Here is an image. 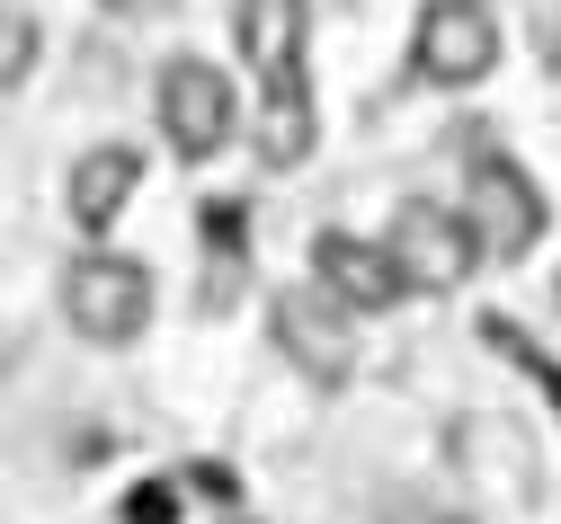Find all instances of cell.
Returning <instances> with one entry per match:
<instances>
[{"mask_svg":"<svg viewBox=\"0 0 561 524\" xmlns=\"http://www.w3.org/2000/svg\"><path fill=\"white\" fill-rule=\"evenodd\" d=\"M463 222H472L481 258H526V249L543 241V187H535L517 161L481 152V161H472V187H463Z\"/></svg>","mask_w":561,"mask_h":524,"instance_id":"5","label":"cell"},{"mask_svg":"<svg viewBox=\"0 0 561 524\" xmlns=\"http://www.w3.org/2000/svg\"><path fill=\"white\" fill-rule=\"evenodd\" d=\"M276 347L295 356V373L304 383H321V392H347V373H357V312H339L330 293L312 284V293H276Z\"/></svg>","mask_w":561,"mask_h":524,"instance_id":"6","label":"cell"},{"mask_svg":"<svg viewBox=\"0 0 561 524\" xmlns=\"http://www.w3.org/2000/svg\"><path fill=\"white\" fill-rule=\"evenodd\" d=\"M312 284L330 293L339 312H357V321H366V312H392L401 293H410L401 267H392V249H383V241H357V232H321V241H312Z\"/></svg>","mask_w":561,"mask_h":524,"instance_id":"7","label":"cell"},{"mask_svg":"<svg viewBox=\"0 0 561 524\" xmlns=\"http://www.w3.org/2000/svg\"><path fill=\"white\" fill-rule=\"evenodd\" d=\"M62 321H72L90 347H134L152 329V276L116 258V249H90L72 258V276H62Z\"/></svg>","mask_w":561,"mask_h":524,"instance_id":"1","label":"cell"},{"mask_svg":"<svg viewBox=\"0 0 561 524\" xmlns=\"http://www.w3.org/2000/svg\"><path fill=\"white\" fill-rule=\"evenodd\" d=\"M125 524H179V489L170 480H144V489L125 498Z\"/></svg>","mask_w":561,"mask_h":524,"instance_id":"13","label":"cell"},{"mask_svg":"<svg viewBox=\"0 0 561 524\" xmlns=\"http://www.w3.org/2000/svg\"><path fill=\"white\" fill-rule=\"evenodd\" d=\"M27 71H36V19H0V107H10Z\"/></svg>","mask_w":561,"mask_h":524,"instance_id":"11","label":"cell"},{"mask_svg":"<svg viewBox=\"0 0 561 524\" xmlns=\"http://www.w3.org/2000/svg\"><path fill=\"white\" fill-rule=\"evenodd\" d=\"M259 161L267 170H295V161H312V81H304V71H286V81H267V98H259Z\"/></svg>","mask_w":561,"mask_h":524,"instance_id":"10","label":"cell"},{"mask_svg":"<svg viewBox=\"0 0 561 524\" xmlns=\"http://www.w3.org/2000/svg\"><path fill=\"white\" fill-rule=\"evenodd\" d=\"M152 107H161V133H170V152H179V161H215L224 142H232V125H241L232 81H224L215 62H196V54L161 62V90H152Z\"/></svg>","mask_w":561,"mask_h":524,"instance_id":"3","label":"cell"},{"mask_svg":"<svg viewBox=\"0 0 561 524\" xmlns=\"http://www.w3.org/2000/svg\"><path fill=\"white\" fill-rule=\"evenodd\" d=\"M490 62H500V19H490L481 0H428V10H419V36H410L419 81L472 90V81H490Z\"/></svg>","mask_w":561,"mask_h":524,"instance_id":"4","label":"cell"},{"mask_svg":"<svg viewBox=\"0 0 561 524\" xmlns=\"http://www.w3.org/2000/svg\"><path fill=\"white\" fill-rule=\"evenodd\" d=\"M481 338H490V347H500V356H517V364H526V373H535V383H543V392H552V409H561V364H552V356H543V347H526V338H517V329H508V321H490V329H481Z\"/></svg>","mask_w":561,"mask_h":524,"instance_id":"12","label":"cell"},{"mask_svg":"<svg viewBox=\"0 0 561 524\" xmlns=\"http://www.w3.org/2000/svg\"><path fill=\"white\" fill-rule=\"evenodd\" d=\"M304 27H312V0H241V10H232L241 62L259 71V81H286V71H304Z\"/></svg>","mask_w":561,"mask_h":524,"instance_id":"8","label":"cell"},{"mask_svg":"<svg viewBox=\"0 0 561 524\" xmlns=\"http://www.w3.org/2000/svg\"><path fill=\"white\" fill-rule=\"evenodd\" d=\"M401 524H463V515H401Z\"/></svg>","mask_w":561,"mask_h":524,"instance_id":"15","label":"cell"},{"mask_svg":"<svg viewBox=\"0 0 561 524\" xmlns=\"http://www.w3.org/2000/svg\"><path fill=\"white\" fill-rule=\"evenodd\" d=\"M99 10H125V19H144V10H161V0H99Z\"/></svg>","mask_w":561,"mask_h":524,"instance_id":"14","label":"cell"},{"mask_svg":"<svg viewBox=\"0 0 561 524\" xmlns=\"http://www.w3.org/2000/svg\"><path fill=\"white\" fill-rule=\"evenodd\" d=\"M134 187H144V152H125V142H99V152L72 161V222L90 241L116 232V213L134 205Z\"/></svg>","mask_w":561,"mask_h":524,"instance_id":"9","label":"cell"},{"mask_svg":"<svg viewBox=\"0 0 561 524\" xmlns=\"http://www.w3.org/2000/svg\"><path fill=\"white\" fill-rule=\"evenodd\" d=\"M383 249H392V267H401V284H410V293H455V284L481 267L472 222H463L455 205H428V196H410V205L392 213Z\"/></svg>","mask_w":561,"mask_h":524,"instance_id":"2","label":"cell"}]
</instances>
